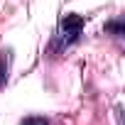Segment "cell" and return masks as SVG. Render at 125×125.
<instances>
[{"mask_svg":"<svg viewBox=\"0 0 125 125\" xmlns=\"http://www.w3.org/2000/svg\"><path fill=\"white\" fill-rule=\"evenodd\" d=\"M81 27H83V17L81 15H66L64 20H61V32H64V37L69 34V39H74L79 32H81Z\"/></svg>","mask_w":125,"mask_h":125,"instance_id":"cell-1","label":"cell"},{"mask_svg":"<svg viewBox=\"0 0 125 125\" xmlns=\"http://www.w3.org/2000/svg\"><path fill=\"white\" fill-rule=\"evenodd\" d=\"M5 81H8V66H5V61H3V56H0V88L5 86Z\"/></svg>","mask_w":125,"mask_h":125,"instance_id":"cell-2","label":"cell"},{"mask_svg":"<svg viewBox=\"0 0 125 125\" xmlns=\"http://www.w3.org/2000/svg\"><path fill=\"white\" fill-rule=\"evenodd\" d=\"M105 30H108V32H113V34H123V22H110Z\"/></svg>","mask_w":125,"mask_h":125,"instance_id":"cell-3","label":"cell"},{"mask_svg":"<svg viewBox=\"0 0 125 125\" xmlns=\"http://www.w3.org/2000/svg\"><path fill=\"white\" fill-rule=\"evenodd\" d=\"M22 125H49V123H47L44 118H27Z\"/></svg>","mask_w":125,"mask_h":125,"instance_id":"cell-4","label":"cell"}]
</instances>
